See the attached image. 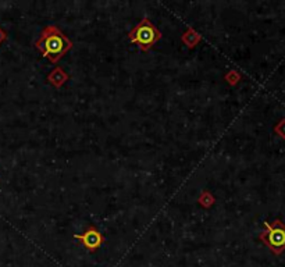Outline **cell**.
<instances>
[{
    "label": "cell",
    "mask_w": 285,
    "mask_h": 267,
    "mask_svg": "<svg viewBox=\"0 0 285 267\" xmlns=\"http://www.w3.org/2000/svg\"><path fill=\"white\" fill-rule=\"evenodd\" d=\"M35 46L46 59L52 63H57L71 49L72 42L56 25H48L42 31Z\"/></svg>",
    "instance_id": "obj_1"
},
{
    "label": "cell",
    "mask_w": 285,
    "mask_h": 267,
    "mask_svg": "<svg viewBox=\"0 0 285 267\" xmlns=\"http://www.w3.org/2000/svg\"><path fill=\"white\" fill-rule=\"evenodd\" d=\"M128 38L131 42L137 44L139 46V49L143 50V52H148L157 41L161 39V32L154 27L153 22L145 17L139 21L137 27L128 33Z\"/></svg>",
    "instance_id": "obj_2"
},
{
    "label": "cell",
    "mask_w": 285,
    "mask_h": 267,
    "mask_svg": "<svg viewBox=\"0 0 285 267\" xmlns=\"http://www.w3.org/2000/svg\"><path fill=\"white\" fill-rule=\"evenodd\" d=\"M264 227L266 231L260 235V238L267 244L271 251L278 255L285 249V225L277 220L274 224L264 221Z\"/></svg>",
    "instance_id": "obj_3"
},
{
    "label": "cell",
    "mask_w": 285,
    "mask_h": 267,
    "mask_svg": "<svg viewBox=\"0 0 285 267\" xmlns=\"http://www.w3.org/2000/svg\"><path fill=\"white\" fill-rule=\"evenodd\" d=\"M74 238L83 242V245L88 249V251L94 252L100 248V245L104 242V237L100 234L96 227L91 225L84 234H74Z\"/></svg>",
    "instance_id": "obj_4"
},
{
    "label": "cell",
    "mask_w": 285,
    "mask_h": 267,
    "mask_svg": "<svg viewBox=\"0 0 285 267\" xmlns=\"http://www.w3.org/2000/svg\"><path fill=\"white\" fill-rule=\"evenodd\" d=\"M199 39H200V36H199L193 29H188V32H185L182 35V41H184L189 48H193V46L199 42Z\"/></svg>",
    "instance_id": "obj_5"
},
{
    "label": "cell",
    "mask_w": 285,
    "mask_h": 267,
    "mask_svg": "<svg viewBox=\"0 0 285 267\" xmlns=\"http://www.w3.org/2000/svg\"><path fill=\"white\" fill-rule=\"evenodd\" d=\"M67 80H68V75H67L66 72H63V71H60V75H57V70L53 71L49 75V81L52 84H55L56 87H60L61 84L66 82Z\"/></svg>",
    "instance_id": "obj_6"
},
{
    "label": "cell",
    "mask_w": 285,
    "mask_h": 267,
    "mask_svg": "<svg viewBox=\"0 0 285 267\" xmlns=\"http://www.w3.org/2000/svg\"><path fill=\"white\" fill-rule=\"evenodd\" d=\"M199 203L202 205V206H205V207H209V206H212L214 203V198L209 194V192H203L202 194V197L199 198Z\"/></svg>",
    "instance_id": "obj_7"
}]
</instances>
